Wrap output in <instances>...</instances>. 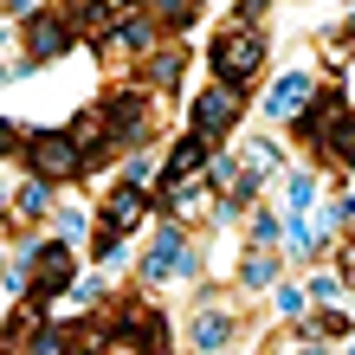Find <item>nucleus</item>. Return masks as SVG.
<instances>
[{
    "label": "nucleus",
    "mask_w": 355,
    "mask_h": 355,
    "mask_svg": "<svg viewBox=\"0 0 355 355\" xmlns=\"http://www.w3.org/2000/svg\"><path fill=\"white\" fill-rule=\"evenodd\" d=\"M19 259H26V291L33 304H52L71 291V271H78V245L71 239H26L19 245Z\"/></svg>",
    "instance_id": "1"
},
{
    "label": "nucleus",
    "mask_w": 355,
    "mask_h": 355,
    "mask_svg": "<svg viewBox=\"0 0 355 355\" xmlns=\"http://www.w3.org/2000/svg\"><path fill=\"white\" fill-rule=\"evenodd\" d=\"M207 65H214L220 85H239V91H245V78H259V71H265V33L252 26V19H233V26L214 39Z\"/></svg>",
    "instance_id": "2"
},
{
    "label": "nucleus",
    "mask_w": 355,
    "mask_h": 355,
    "mask_svg": "<svg viewBox=\"0 0 355 355\" xmlns=\"http://www.w3.org/2000/svg\"><path fill=\"white\" fill-rule=\"evenodd\" d=\"M97 110H103V136H110V149H142V142L155 136L149 91H142V85H116Z\"/></svg>",
    "instance_id": "3"
},
{
    "label": "nucleus",
    "mask_w": 355,
    "mask_h": 355,
    "mask_svg": "<svg viewBox=\"0 0 355 355\" xmlns=\"http://www.w3.org/2000/svg\"><path fill=\"white\" fill-rule=\"evenodd\" d=\"M78 46V19L58 13V7H33L26 13V33H19V58L26 65H52V58H65Z\"/></svg>",
    "instance_id": "4"
},
{
    "label": "nucleus",
    "mask_w": 355,
    "mask_h": 355,
    "mask_svg": "<svg viewBox=\"0 0 355 355\" xmlns=\"http://www.w3.org/2000/svg\"><path fill=\"white\" fill-rule=\"evenodd\" d=\"M19 149H26V168H33L39 181H52V187H65V181L85 175V155H78V142H71L65 130H33Z\"/></svg>",
    "instance_id": "5"
},
{
    "label": "nucleus",
    "mask_w": 355,
    "mask_h": 355,
    "mask_svg": "<svg viewBox=\"0 0 355 355\" xmlns=\"http://www.w3.org/2000/svg\"><path fill=\"white\" fill-rule=\"evenodd\" d=\"M239 116H245V91L239 85H207L200 97H194V110H187V130H194L200 142H220V136H233L239 130Z\"/></svg>",
    "instance_id": "6"
},
{
    "label": "nucleus",
    "mask_w": 355,
    "mask_h": 355,
    "mask_svg": "<svg viewBox=\"0 0 355 355\" xmlns=\"http://www.w3.org/2000/svg\"><path fill=\"white\" fill-rule=\"evenodd\" d=\"M175 271H181V278H187V271H194V239L181 233V220H168V226H162V233H155L149 259H142V284H168Z\"/></svg>",
    "instance_id": "7"
},
{
    "label": "nucleus",
    "mask_w": 355,
    "mask_h": 355,
    "mask_svg": "<svg viewBox=\"0 0 355 355\" xmlns=\"http://www.w3.org/2000/svg\"><path fill=\"white\" fill-rule=\"evenodd\" d=\"M136 65H142V91H175L181 71H187V39H181V33H162Z\"/></svg>",
    "instance_id": "8"
},
{
    "label": "nucleus",
    "mask_w": 355,
    "mask_h": 355,
    "mask_svg": "<svg viewBox=\"0 0 355 355\" xmlns=\"http://www.w3.org/2000/svg\"><path fill=\"white\" fill-rule=\"evenodd\" d=\"M317 91H323V85H317L310 71H284L278 85L265 91V116H271V123H297V116H304V103L317 97Z\"/></svg>",
    "instance_id": "9"
},
{
    "label": "nucleus",
    "mask_w": 355,
    "mask_h": 355,
    "mask_svg": "<svg viewBox=\"0 0 355 355\" xmlns=\"http://www.w3.org/2000/svg\"><path fill=\"white\" fill-rule=\"evenodd\" d=\"M187 343H194L200 355H226V349H233V310L207 297V310L194 317V329H187Z\"/></svg>",
    "instance_id": "10"
},
{
    "label": "nucleus",
    "mask_w": 355,
    "mask_h": 355,
    "mask_svg": "<svg viewBox=\"0 0 355 355\" xmlns=\"http://www.w3.org/2000/svg\"><path fill=\"white\" fill-rule=\"evenodd\" d=\"M149 214V194H142L136 181H116L110 200H103V226H116V233H136V220Z\"/></svg>",
    "instance_id": "11"
},
{
    "label": "nucleus",
    "mask_w": 355,
    "mask_h": 355,
    "mask_svg": "<svg viewBox=\"0 0 355 355\" xmlns=\"http://www.w3.org/2000/svg\"><path fill=\"white\" fill-rule=\"evenodd\" d=\"M336 110H343V91H336V85H323L317 97L304 103V116L291 123V130H297V136L310 142V149H317V142H323V130H329V123H336Z\"/></svg>",
    "instance_id": "12"
},
{
    "label": "nucleus",
    "mask_w": 355,
    "mask_h": 355,
    "mask_svg": "<svg viewBox=\"0 0 355 355\" xmlns=\"http://www.w3.org/2000/svg\"><path fill=\"white\" fill-rule=\"evenodd\" d=\"M317 155H323V162H336V168H355V110H349V103L336 110V123L323 130Z\"/></svg>",
    "instance_id": "13"
},
{
    "label": "nucleus",
    "mask_w": 355,
    "mask_h": 355,
    "mask_svg": "<svg viewBox=\"0 0 355 355\" xmlns=\"http://www.w3.org/2000/svg\"><path fill=\"white\" fill-rule=\"evenodd\" d=\"M65 136L78 142V155H85V168H97V162H103V149H110V136H103V110H78Z\"/></svg>",
    "instance_id": "14"
},
{
    "label": "nucleus",
    "mask_w": 355,
    "mask_h": 355,
    "mask_svg": "<svg viewBox=\"0 0 355 355\" xmlns=\"http://www.w3.org/2000/svg\"><path fill=\"white\" fill-rule=\"evenodd\" d=\"M207 155H214V142H200L194 130H187V136L175 142V149H168V162H162V175H168V181H181V175H200V168H207Z\"/></svg>",
    "instance_id": "15"
},
{
    "label": "nucleus",
    "mask_w": 355,
    "mask_h": 355,
    "mask_svg": "<svg viewBox=\"0 0 355 355\" xmlns=\"http://www.w3.org/2000/svg\"><path fill=\"white\" fill-rule=\"evenodd\" d=\"M39 214H52V181H19L13 187V220H39Z\"/></svg>",
    "instance_id": "16"
},
{
    "label": "nucleus",
    "mask_w": 355,
    "mask_h": 355,
    "mask_svg": "<svg viewBox=\"0 0 355 355\" xmlns=\"http://www.w3.org/2000/svg\"><path fill=\"white\" fill-rule=\"evenodd\" d=\"M91 252H97V265H103V271H123V265H130V233H116V226H97Z\"/></svg>",
    "instance_id": "17"
},
{
    "label": "nucleus",
    "mask_w": 355,
    "mask_h": 355,
    "mask_svg": "<svg viewBox=\"0 0 355 355\" xmlns=\"http://www.w3.org/2000/svg\"><path fill=\"white\" fill-rule=\"evenodd\" d=\"M278 142H245L239 149V175H252V181H265V175H278Z\"/></svg>",
    "instance_id": "18"
},
{
    "label": "nucleus",
    "mask_w": 355,
    "mask_h": 355,
    "mask_svg": "<svg viewBox=\"0 0 355 355\" xmlns=\"http://www.w3.org/2000/svg\"><path fill=\"white\" fill-rule=\"evenodd\" d=\"M239 284L245 291H271V284H278V259H271V245H259V252L239 265Z\"/></svg>",
    "instance_id": "19"
},
{
    "label": "nucleus",
    "mask_w": 355,
    "mask_h": 355,
    "mask_svg": "<svg viewBox=\"0 0 355 355\" xmlns=\"http://www.w3.org/2000/svg\"><path fill=\"white\" fill-rule=\"evenodd\" d=\"M284 200H291V214H310V207L323 200V181L310 175V168H297V175L284 181Z\"/></svg>",
    "instance_id": "20"
},
{
    "label": "nucleus",
    "mask_w": 355,
    "mask_h": 355,
    "mask_svg": "<svg viewBox=\"0 0 355 355\" xmlns=\"http://www.w3.org/2000/svg\"><path fill=\"white\" fill-rule=\"evenodd\" d=\"M194 13H200V0H155V26H162V33L194 26Z\"/></svg>",
    "instance_id": "21"
},
{
    "label": "nucleus",
    "mask_w": 355,
    "mask_h": 355,
    "mask_svg": "<svg viewBox=\"0 0 355 355\" xmlns=\"http://www.w3.org/2000/svg\"><path fill=\"white\" fill-rule=\"evenodd\" d=\"M304 297H317V304H343V271H317Z\"/></svg>",
    "instance_id": "22"
},
{
    "label": "nucleus",
    "mask_w": 355,
    "mask_h": 355,
    "mask_svg": "<svg viewBox=\"0 0 355 355\" xmlns=\"http://www.w3.org/2000/svg\"><path fill=\"white\" fill-rule=\"evenodd\" d=\"M278 239H284V220L278 214H252V245H271V252H278Z\"/></svg>",
    "instance_id": "23"
},
{
    "label": "nucleus",
    "mask_w": 355,
    "mask_h": 355,
    "mask_svg": "<svg viewBox=\"0 0 355 355\" xmlns=\"http://www.w3.org/2000/svg\"><path fill=\"white\" fill-rule=\"evenodd\" d=\"M271 304H278V317H304V291H297V284H284V278L271 284Z\"/></svg>",
    "instance_id": "24"
},
{
    "label": "nucleus",
    "mask_w": 355,
    "mask_h": 355,
    "mask_svg": "<svg viewBox=\"0 0 355 355\" xmlns=\"http://www.w3.org/2000/svg\"><path fill=\"white\" fill-rule=\"evenodd\" d=\"M52 220H58V233H65L71 245H78V239H85V226H91V220H85V207H58V214H52Z\"/></svg>",
    "instance_id": "25"
},
{
    "label": "nucleus",
    "mask_w": 355,
    "mask_h": 355,
    "mask_svg": "<svg viewBox=\"0 0 355 355\" xmlns=\"http://www.w3.org/2000/svg\"><path fill=\"white\" fill-rule=\"evenodd\" d=\"M123 181H136V187H149V181H155V162L130 149V168H123Z\"/></svg>",
    "instance_id": "26"
},
{
    "label": "nucleus",
    "mask_w": 355,
    "mask_h": 355,
    "mask_svg": "<svg viewBox=\"0 0 355 355\" xmlns=\"http://www.w3.org/2000/svg\"><path fill=\"white\" fill-rule=\"evenodd\" d=\"M19 142H26V136H19V130H13V123H7V116H0V155H13V149H19Z\"/></svg>",
    "instance_id": "27"
},
{
    "label": "nucleus",
    "mask_w": 355,
    "mask_h": 355,
    "mask_svg": "<svg viewBox=\"0 0 355 355\" xmlns=\"http://www.w3.org/2000/svg\"><path fill=\"white\" fill-rule=\"evenodd\" d=\"M336 271H343V284H349V278H355V239H349V245H343V265H336Z\"/></svg>",
    "instance_id": "28"
},
{
    "label": "nucleus",
    "mask_w": 355,
    "mask_h": 355,
    "mask_svg": "<svg viewBox=\"0 0 355 355\" xmlns=\"http://www.w3.org/2000/svg\"><path fill=\"white\" fill-rule=\"evenodd\" d=\"M265 7H271V0H239V19H259Z\"/></svg>",
    "instance_id": "29"
},
{
    "label": "nucleus",
    "mask_w": 355,
    "mask_h": 355,
    "mask_svg": "<svg viewBox=\"0 0 355 355\" xmlns=\"http://www.w3.org/2000/svg\"><path fill=\"white\" fill-rule=\"evenodd\" d=\"M7 39H19V33H13V26H7V19H0V46H7Z\"/></svg>",
    "instance_id": "30"
},
{
    "label": "nucleus",
    "mask_w": 355,
    "mask_h": 355,
    "mask_svg": "<svg viewBox=\"0 0 355 355\" xmlns=\"http://www.w3.org/2000/svg\"><path fill=\"white\" fill-rule=\"evenodd\" d=\"M0 85H13V65H0Z\"/></svg>",
    "instance_id": "31"
},
{
    "label": "nucleus",
    "mask_w": 355,
    "mask_h": 355,
    "mask_svg": "<svg viewBox=\"0 0 355 355\" xmlns=\"http://www.w3.org/2000/svg\"><path fill=\"white\" fill-rule=\"evenodd\" d=\"M304 355H329V349H304Z\"/></svg>",
    "instance_id": "32"
},
{
    "label": "nucleus",
    "mask_w": 355,
    "mask_h": 355,
    "mask_svg": "<svg viewBox=\"0 0 355 355\" xmlns=\"http://www.w3.org/2000/svg\"><path fill=\"white\" fill-rule=\"evenodd\" d=\"M349 355H355V329H349Z\"/></svg>",
    "instance_id": "33"
},
{
    "label": "nucleus",
    "mask_w": 355,
    "mask_h": 355,
    "mask_svg": "<svg viewBox=\"0 0 355 355\" xmlns=\"http://www.w3.org/2000/svg\"><path fill=\"white\" fill-rule=\"evenodd\" d=\"M0 194H7V175H0Z\"/></svg>",
    "instance_id": "34"
},
{
    "label": "nucleus",
    "mask_w": 355,
    "mask_h": 355,
    "mask_svg": "<svg viewBox=\"0 0 355 355\" xmlns=\"http://www.w3.org/2000/svg\"><path fill=\"white\" fill-rule=\"evenodd\" d=\"M349 200H355V187H349Z\"/></svg>",
    "instance_id": "35"
}]
</instances>
